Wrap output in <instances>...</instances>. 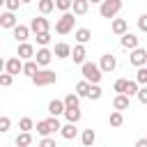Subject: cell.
I'll use <instances>...</instances> for the list:
<instances>
[{
	"instance_id": "obj_1",
	"label": "cell",
	"mask_w": 147,
	"mask_h": 147,
	"mask_svg": "<svg viewBox=\"0 0 147 147\" xmlns=\"http://www.w3.org/2000/svg\"><path fill=\"white\" fill-rule=\"evenodd\" d=\"M30 80H32L37 87H46V85H53V83L57 80V74L51 71V69H37V71L30 76Z\"/></svg>"
},
{
	"instance_id": "obj_2",
	"label": "cell",
	"mask_w": 147,
	"mask_h": 147,
	"mask_svg": "<svg viewBox=\"0 0 147 147\" xmlns=\"http://www.w3.org/2000/svg\"><path fill=\"white\" fill-rule=\"evenodd\" d=\"M122 9V0H101L99 2V14L103 18H115Z\"/></svg>"
},
{
	"instance_id": "obj_3",
	"label": "cell",
	"mask_w": 147,
	"mask_h": 147,
	"mask_svg": "<svg viewBox=\"0 0 147 147\" xmlns=\"http://www.w3.org/2000/svg\"><path fill=\"white\" fill-rule=\"evenodd\" d=\"M74 23H76V18H74V14H71V9H69V11H64V14L57 18L55 32H57V34H69V32L74 30Z\"/></svg>"
},
{
	"instance_id": "obj_4",
	"label": "cell",
	"mask_w": 147,
	"mask_h": 147,
	"mask_svg": "<svg viewBox=\"0 0 147 147\" xmlns=\"http://www.w3.org/2000/svg\"><path fill=\"white\" fill-rule=\"evenodd\" d=\"M80 69H83V78H85L87 83H99L101 76H103V71H101L99 64H94V62H83Z\"/></svg>"
},
{
	"instance_id": "obj_5",
	"label": "cell",
	"mask_w": 147,
	"mask_h": 147,
	"mask_svg": "<svg viewBox=\"0 0 147 147\" xmlns=\"http://www.w3.org/2000/svg\"><path fill=\"white\" fill-rule=\"evenodd\" d=\"M32 57H34V62H37L39 67H48V64H51V60H53V51H48L46 46H41Z\"/></svg>"
},
{
	"instance_id": "obj_6",
	"label": "cell",
	"mask_w": 147,
	"mask_h": 147,
	"mask_svg": "<svg viewBox=\"0 0 147 147\" xmlns=\"http://www.w3.org/2000/svg\"><path fill=\"white\" fill-rule=\"evenodd\" d=\"M129 62L133 67H140V64H147V51L145 48H131V55H129Z\"/></svg>"
},
{
	"instance_id": "obj_7",
	"label": "cell",
	"mask_w": 147,
	"mask_h": 147,
	"mask_svg": "<svg viewBox=\"0 0 147 147\" xmlns=\"http://www.w3.org/2000/svg\"><path fill=\"white\" fill-rule=\"evenodd\" d=\"M117 67V60H115V55H110V53H106V55H101V62H99V69L103 71V74H110L113 69Z\"/></svg>"
},
{
	"instance_id": "obj_8",
	"label": "cell",
	"mask_w": 147,
	"mask_h": 147,
	"mask_svg": "<svg viewBox=\"0 0 147 147\" xmlns=\"http://www.w3.org/2000/svg\"><path fill=\"white\" fill-rule=\"evenodd\" d=\"M21 67H23V60L16 55V57H9L7 62H5V71L7 74H11V76H18L21 74Z\"/></svg>"
},
{
	"instance_id": "obj_9",
	"label": "cell",
	"mask_w": 147,
	"mask_h": 147,
	"mask_svg": "<svg viewBox=\"0 0 147 147\" xmlns=\"http://www.w3.org/2000/svg\"><path fill=\"white\" fill-rule=\"evenodd\" d=\"M30 32H41V30H48L51 28V23H48V18H44V16H37V18H32L30 21Z\"/></svg>"
},
{
	"instance_id": "obj_10",
	"label": "cell",
	"mask_w": 147,
	"mask_h": 147,
	"mask_svg": "<svg viewBox=\"0 0 147 147\" xmlns=\"http://www.w3.org/2000/svg\"><path fill=\"white\" fill-rule=\"evenodd\" d=\"M21 60H30L32 55H34V46L32 44H28V41H18V53H16Z\"/></svg>"
},
{
	"instance_id": "obj_11",
	"label": "cell",
	"mask_w": 147,
	"mask_h": 147,
	"mask_svg": "<svg viewBox=\"0 0 147 147\" xmlns=\"http://www.w3.org/2000/svg\"><path fill=\"white\" fill-rule=\"evenodd\" d=\"M60 136H62L64 140H74V138L78 136V129H76V124H74V122H67L64 126H60Z\"/></svg>"
},
{
	"instance_id": "obj_12",
	"label": "cell",
	"mask_w": 147,
	"mask_h": 147,
	"mask_svg": "<svg viewBox=\"0 0 147 147\" xmlns=\"http://www.w3.org/2000/svg\"><path fill=\"white\" fill-rule=\"evenodd\" d=\"M11 30H14V39H16V41H28V37H30V28H28V25L16 23Z\"/></svg>"
},
{
	"instance_id": "obj_13",
	"label": "cell",
	"mask_w": 147,
	"mask_h": 147,
	"mask_svg": "<svg viewBox=\"0 0 147 147\" xmlns=\"http://www.w3.org/2000/svg\"><path fill=\"white\" fill-rule=\"evenodd\" d=\"M85 55H87V51H85V46H83V44L74 46V48H71V53H69V57H74V62H76V64H83V62H85Z\"/></svg>"
},
{
	"instance_id": "obj_14",
	"label": "cell",
	"mask_w": 147,
	"mask_h": 147,
	"mask_svg": "<svg viewBox=\"0 0 147 147\" xmlns=\"http://www.w3.org/2000/svg\"><path fill=\"white\" fill-rule=\"evenodd\" d=\"M71 9H74V16H83V14H87L90 2L87 0H71Z\"/></svg>"
},
{
	"instance_id": "obj_15",
	"label": "cell",
	"mask_w": 147,
	"mask_h": 147,
	"mask_svg": "<svg viewBox=\"0 0 147 147\" xmlns=\"http://www.w3.org/2000/svg\"><path fill=\"white\" fill-rule=\"evenodd\" d=\"M69 53H71V46H69L67 41H60V44H55V51H53V55H55V57L64 60V57H69Z\"/></svg>"
},
{
	"instance_id": "obj_16",
	"label": "cell",
	"mask_w": 147,
	"mask_h": 147,
	"mask_svg": "<svg viewBox=\"0 0 147 147\" xmlns=\"http://www.w3.org/2000/svg\"><path fill=\"white\" fill-rule=\"evenodd\" d=\"M16 25V16H14V11H5V14H0V28H14Z\"/></svg>"
},
{
	"instance_id": "obj_17",
	"label": "cell",
	"mask_w": 147,
	"mask_h": 147,
	"mask_svg": "<svg viewBox=\"0 0 147 147\" xmlns=\"http://www.w3.org/2000/svg\"><path fill=\"white\" fill-rule=\"evenodd\" d=\"M110 30H113V34H117V37H119V34H124V32L129 30V23H126L124 18H115V21H113V25H110Z\"/></svg>"
},
{
	"instance_id": "obj_18",
	"label": "cell",
	"mask_w": 147,
	"mask_h": 147,
	"mask_svg": "<svg viewBox=\"0 0 147 147\" xmlns=\"http://www.w3.org/2000/svg\"><path fill=\"white\" fill-rule=\"evenodd\" d=\"M119 37H122V46H124V48H129V51H131V48H136V46H138V37H136V34H131L129 30H126L124 34H119Z\"/></svg>"
},
{
	"instance_id": "obj_19",
	"label": "cell",
	"mask_w": 147,
	"mask_h": 147,
	"mask_svg": "<svg viewBox=\"0 0 147 147\" xmlns=\"http://www.w3.org/2000/svg\"><path fill=\"white\" fill-rule=\"evenodd\" d=\"M62 115L67 117V122H74V124L80 122V108H78V106H74V108H64Z\"/></svg>"
},
{
	"instance_id": "obj_20",
	"label": "cell",
	"mask_w": 147,
	"mask_h": 147,
	"mask_svg": "<svg viewBox=\"0 0 147 147\" xmlns=\"http://www.w3.org/2000/svg\"><path fill=\"white\" fill-rule=\"evenodd\" d=\"M64 113V103L60 101V99H53L51 103H48V115H55V117H60Z\"/></svg>"
},
{
	"instance_id": "obj_21",
	"label": "cell",
	"mask_w": 147,
	"mask_h": 147,
	"mask_svg": "<svg viewBox=\"0 0 147 147\" xmlns=\"http://www.w3.org/2000/svg\"><path fill=\"white\" fill-rule=\"evenodd\" d=\"M74 37H76V41H78V44H87V41L92 39V32H90L87 28H78V30L74 32Z\"/></svg>"
},
{
	"instance_id": "obj_22",
	"label": "cell",
	"mask_w": 147,
	"mask_h": 147,
	"mask_svg": "<svg viewBox=\"0 0 147 147\" xmlns=\"http://www.w3.org/2000/svg\"><path fill=\"white\" fill-rule=\"evenodd\" d=\"M37 69H39V64H37V62L30 57V60H25V62H23V67H21V74H25V76L30 78V76H32Z\"/></svg>"
},
{
	"instance_id": "obj_23",
	"label": "cell",
	"mask_w": 147,
	"mask_h": 147,
	"mask_svg": "<svg viewBox=\"0 0 147 147\" xmlns=\"http://www.w3.org/2000/svg\"><path fill=\"white\" fill-rule=\"evenodd\" d=\"M113 108H115V110H126V108H129V96H126V94H117V96L113 99Z\"/></svg>"
},
{
	"instance_id": "obj_24",
	"label": "cell",
	"mask_w": 147,
	"mask_h": 147,
	"mask_svg": "<svg viewBox=\"0 0 147 147\" xmlns=\"http://www.w3.org/2000/svg\"><path fill=\"white\" fill-rule=\"evenodd\" d=\"M37 7H39V14L46 16V14H51V11L55 9V2H53V0H39Z\"/></svg>"
},
{
	"instance_id": "obj_25",
	"label": "cell",
	"mask_w": 147,
	"mask_h": 147,
	"mask_svg": "<svg viewBox=\"0 0 147 147\" xmlns=\"http://www.w3.org/2000/svg\"><path fill=\"white\" fill-rule=\"evenodd\" d=\"M108 122H110V126H122L124 124V115H122V110H113L110 113V117H108Z\"/></svg>"
},
{
	"instance_id": "obj_26",
	"label": "cell",
	"mask_w": 147,
	"mask_h": 147,
	"mask_svg": "<svg viewBox=\"0 0 147 147\" xmlns=\"http://www.w3.org/2000/svg\"><path fill=\"white\" fill-rule=\"evenodd\" d=\"M80 140H83V145H85V147H90V145H94V142H96V133H94L92 129H85V131H83V136H80Z\"/></svg>"
},
{
	"instance_id": "obj_27",
	"label": "cell",
	"mask_w": 147,
	"mask_h": 147,
	"mask_svg": "<svg viewBox=\"0 0 147 147\" xmlns=\"http://www.w3.org/2000/svg\"><path fill=\"white\" fill-rule=\"evenodd\" d=\"M101 94H103V92H101L99 83H90V87H87V94H85V96H90V99H94V101H96V99H101Z\"/></svg>"
},
{
	"instance_id": "obj_28",
	"label": "cell",
	"mask_w": 147,
	"mask_h": 147,
	"mask_svg": "<svg viewBox=\"0 0 147 147\" xmlns=\"http://www.w3.org/2000/svg\"><path fill=\"white\" fill-rule=\"evenodd\" d=\"M136 83H138V85H147V67H145V64L138 67V71H136Z\"/></svg>"
},
{
	"instance_id": "obj_29",
	"label": "cell",
	"mask_w": 147,
	"mask_h": 147,
	"mask_svg": "<svg viewBox=\"0 0 147 147\" xmlns=\"http://www.w3.org/2000/svg\"><path fill=\"white\" fill-rule=\"evenodd\" d=\"M78 99H80V96H78L76 92H69V94L62 99V103H64V108H74V106H78Z\"/></svg>"
},
{
	"instance_id": "obj_30",
	"label": "cell",
	"mask_w": 147,
	"mask_h": 147,
	"mask_svg": "<svg viewBox=\"0 0 147 147\" xmlns=\"http://www.w3.org/2000/svg\"><path fill=\"white\" fill-rule=\"evenodd\" d=\"M30 142H32L30 131H21V133L16 136V145H18V147H25V145H30Z\"/></svg>"
},
{
	"instance_id": "obj_31",
	"label": "cell",
	"mask_w": 147,
	"mask_h": 147,
	"mask_svg": "<svg viewBox=\"0 0 147 147\" xmlns=\"http://www.w3.org/2000/svg\"><path fill=\"white\" fill-rule=\"evenodd\" d=\"M34 39H37V44H39V46H46V44L51 41V32H48V30H41V32H34Z\"/></svg>"
},
{
	"instance_id": "obj_32",
	"label": "cell",
	"mask_w": 147,
	"mask_h": 147,
	"mask_svg": "<svg viewBox=\"0 0 147 147\" xmlns=\"http://www.w3.org/2000/svg\"><path fill=\"white\" fill-rule=\"evenodd\" d=\"M87 87H90V83H87L85 78L78 80V83H76V94H78V96H85V94H87Z\"/></svg>"
},
{
	"instance_id": "obj_33",
	"label": "cell",
	"mask_w": 147,
	"mask_h": 147,
	"mask_svg": "<svg viewBox=\"0 0 147 147\" xmlns=\"http://www.w3.org/2000/svg\"><path fill=\"white\" fill-rule=\"evenodd\" d=\"M18 129H21V131H32V129H34V122H32L30 117H21Z\"/></svg>"
},
{
	"instance_id": "obj_34",
	"label": "cell",
	"mask_w": 147,
	"mask_h": 147,
	"mask_svg": "<svg viewBox=\"0 0 147 147\" xmlns=\"http://www.w3.org/2000/svg\"><path fill=\"white\" fill-rule=\"evenodd\" d=\"M46 124H48V129H51V133H55V131H60V126H62V124H60V119H57L55 115H51V117L46 119Z\"/></svg>"
},
{
	"instance_id": "obj_35",
	"label": "cell",
	"mask_w": 147,
	"mask_h": 147,
	"mask_svg": "<svg viewBox=\"0 0 147 147\" xmlns=\"http://www.w3.org/2000/svg\"><path fill=\"white\" fill-rule=\"evenodd\" d=\"M11 83H14V76L7 71H0V87H9Z\"/></svg>"
},
{
	"instance_id": "obj_36",
	"label": "cell",
	"mask_w": 147,
	"mask_h": 147,
	"mask_svg": "<svg viewBox=\"0 0 147 147\" xmlns=\"http://www.w3.org/2000/svg\"><path fill=\"white\" fill-rule=\"evenodd\" d=\"M136 92H138V83H136V80H126V87H124V94H126V96H133Z\"/></svg>"
},
{
	"instance_id": "obj_37",
	"label": "cell",
	"mask_w": 147,
	"mask_h": 147,
	"mask_svg": "<svg viewBox=\"0 0 147 147\" xmlns=\"http://www.w3.org/2000/svg\"><path fill=\"white\" fill-rule=\"evenodd\" d=\"M37 133H39V136H48V133H51V129H48V124H46V119H41V122H37Z\"/></svg>"
},
{
	"instance_id": "obj_38",
	"label": "cell",
	"mask_w": 147,
	"mask_h": 147,
	"mask_svg": "<svg viewBox=\"0 0 147 147\" xmlns=\"http://www.w3.org/2000/svg\"><path fill=\"white\" fill-rule=\"evenodd\" d=\"M9 129H11V119L2 115V117H0V133H7Z\"/></svg>"
},
{
	"instance_id": "obj_39",
	"label": "cell",
	"mask_w": 147,
	"mask_h": 147,
	"mask_svg": "<svg viewBox=\"0 0 147 147\" xmlns=\"http://www.w3.org/2000/svg\"><path fill=\"white\" fill-rule=\"evenodd\" d=\"M53 2H55V7L60 11H69L71 9V0H53Z\"/></svg>"
},
{
	"instance_id": "obj_40",
	"label": "cell",
	"mask_w": 147,
	"mask_h": 147,
	"mask_svg": "<svg viewBox=\"0 0 147 147\" xmlns=\"http://www.w3.org/2000/svg\"><path fill=\"white\" fill-rule=\"evenodd\" d=\"M124 87H126V78L115 80V92H117V94H124Z\"/></svg>"
},
{
	"instance_id": "obj_41",
	"label": "cell",
	"mask_w": 147,
	"mask_h": 147,
	"mask_svg": "<svg viewBox=\"0 0 147 147\" xmlns=\"http://www.w3.org/2000/svg\"><path fill=\"white\" fill-rule=\"evenodd\" d=\"M136 96H138V101H140V103H147V87H138Z\"/></svg>"
},
{
	"instance_id": "obj_42",
	"label": "cell",
	"mask_w": 147,
	"mask_h": 147,
	"mask_svg": "<svg viewBox=\"0 0 147 147\" xmlns=\"http://www.w3.org/2000/svg\"><path fill=\"white\" fill-rule=\"evenodd\" d=\"M18 5H21V0H5L7 11H16V9H18Z\"/></svg>"
},
{
	"instance_id": "obj_43",
	"label": "cell",
	"mask_w": 147,
	"mask_h": 147,
	"mask_svg": "<svg viewBox=\"0 0 147 147\" xmlns=\"http://www.w3.org/2000/svg\"><path fill=\"white\" fill-rule=\"evenodd\" d=\"M138 28H140V32H147V14L138 16Z\"/></svg>"
},
{
	"instance_id": "obj_44",
	"label": "cell",
	"mask_w": 147,
	"mask_h": 147,
	"mask_svg": "<svg viewBox=\"0 0 147 147\" xmlns=\"http://www.w3.org/2000/svg\"><path fill=\"white\" fill-rule=\"evenodd\" d=\"M39 145H41V147H55V138H48V136H44V138L39 140Z\"/></svg>"
},
{
	"instance_id": "obj_45",
	"label": "cell",
	"mask_w": 147,
	"mask_h": 147,
	"mask_svg": "<svg viewBox=\"0 0 147 147\" xmlns=\"http://www.w3.org/2000/svg\"><path fill=\"white\" fill-rule=\"evenodd\" d=\"M0 71H5V60L0 57Z\"/></svg>"
},
{
	"instance_id": "obj_46",
	"label": "cell",
	"mask_w": 147,
	"mask_h": 147,
	"mask_svg": "<svg viewBox=\"0 0 147 147\" xmlns=\"http://www.w3.org/2000/svg\"><path fill=\"white\" fill-rule=\"evenodd\" d=\"M87 2H92V5H96V2H101V0H87Z\"/></svg>"
},
{
	"instance_id": "obj_47",
	"label": "cell",
	"mask_w": 147,
	"mask_h": 147,
	"mask_svg": "<svg viewBox=\"0 0 147 147\" xmlns=\"http://www.w3.org/2000/svg\"><path fill=\"white\" fill-rule=\"evenodd\" d=\"M21 2H23V5H28V2H32V0H21Z\"/></svg>"
},
{
	"instance_id": "obj_48",
	"label": "cell",
	"mask_w": 147,
	"mask_h": 147,
	"mask_svg": "<svg viewBox=\"0 0 147 147\" xmlns=\"http://www.w3.org/2000/svg\"><path fill=\"white\" fill-rule=\"evenodd\" d=\"M2 5H5V0H0V7H2Z\"/></svg>"
},
{
	"instance_id": "obj_49",
	"label": "cell",
	"mask_w": 147,
	"mask_h": 147,
	"mask_svg": "<svg viewBox=\"0 0 147 147\" xmlns=\"http://www.w3.org/2000/svg\"><path fill=\"white\" fill-rule=\"evenodd\" d=\"M0 108H2V106H0Z\"/></svg>"
}]
</instances>
